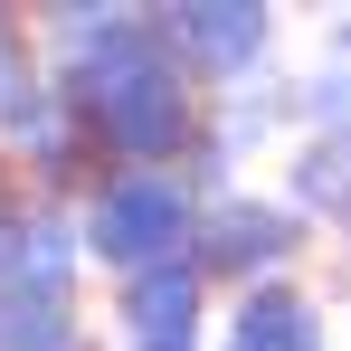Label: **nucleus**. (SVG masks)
I'll use <instances>...</instances> for the list:
<instances>
[{"label": "nucleus", "instance_id": "nucleus-1", "mask_svg": "<svg viewBox=\"0 0 351 351\" xmlns=\"http://www.w3.org/2000/svg\"><path fill=\"white\" fill-rule=\"evenodd\" d=\"M171 237H180V190H171V180H114V190H105V209H95V247L152 266Z\"/></svg>", "mask_w": 351, "mask_h": 351}, {"label": "nucleus", "instance_id": "nucleus-2", "mask_svg": "<svg viewBox=\"0 0 351 351\" xmlns=\"http://www.w3.org/2000/svg\"><path fill=\"white\" fill-rule=\"evenodd\" d=\"M180 323H190V276L152 266V276L133 285V332H152V342H180Z\"/></svg>", "mask_w": 351, "mask_h": 351}, {"label": "nucleus", "instance_id": "nucleus-3", "mask_svg": "<svg viewBox=\"0 0 351 351\" xmlns=\"http://www.w3.org/2000/svg\"><path fill=\"white\" fill-rule=\"evenodd\" d=\"M237 351H313V313L285 304V294H266V304L237 323Z\"/></svg>", "mask_w": 351, "mask_h": 351}, {"label": "nucleus", "instance_id": "nucleus-4", "mask_svg": "<svg viewBox=\"0 0 351 351\" xmlns=\"http://www.w3.org/2000/svg\"><path fill=\"white\" fill-rule=\"evenodd\" d=\"M190 29L180 38H199L209 58H237V48H256V10H180Z\"/></svg>", "mask_w": 351, "mask_h": 351}, {"label": "nucleus", "instance_id": "nucleus-5", "mask_svg": "<svg viewBox=\"0 0 351 351\" xmlns=\"http://www.w3.org/2000/svg\"><path fill=\"white\" fill-rule=\"evenodd\" d=\"M152 351H180V342H152Z\"/></svg>", "mask_w": 351, "mask_h": 351}]
</instances>
